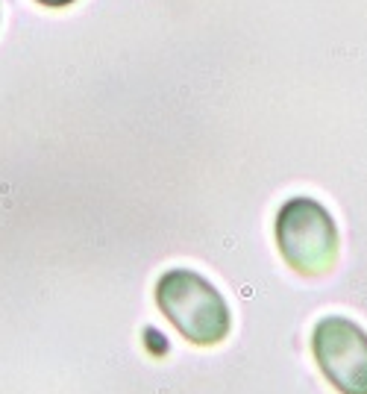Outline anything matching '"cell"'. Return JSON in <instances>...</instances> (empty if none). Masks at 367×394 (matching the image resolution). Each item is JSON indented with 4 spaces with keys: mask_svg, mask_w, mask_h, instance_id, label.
I'll return each instance as SVG.
<instances>
[{
    "mask_svg": "<svg viewBox=\"0 0 367 394\" xmlns=\"http://www.w3.org/2000/svg\"><path fill=\"white\" fill-rule=\"evenodd\" d=\"M156 303L191 344H220L229 335L232 315L215 286L191 268H173L156 283Z\"/></svg>",
    "mask_w": 367,
    "mask_h": 394,
    "instance_id": "cell-1",
    "label": "cell"
},
{
    "mask_svg": "<svg viewBox=\"0 0 367 394\" xmlns=\"http://www.w3.org/2000/svg\"><path fill=\"white\" fill-rule=\"evenodd\" d=\"M276 244L300 274H326L338 259V230L315 197H291L276 215Z\"/></svg>",
    "mask_w": 367,
    "mask_h": 394,
    "instance_id": "cell-2",
    "label": "cell"
},
{
    "mask_svg": "<svg viewBox=\"0 0 367 394\" xmlns=\"http://www.w3.org/2000/svg\"><path fill=\"white\" fill-rule=\"evenodd\" d=\"M312 350L323 377L341 394H367V332L355 321L341 315L320 318Z\"/></svg>",
    "mask_w": 367,
    "mask_h": 394,
    "instance_id": "cell-3",
    "label": "cell"
},
{
    "mask_svg": "<svg viewBox=\"0 0 367 394\" xmlns=\"http://www.w3.org/2000/svg\"><path fill=\"white\" fill-rule=\"evenodd\" d=\"M41 6H68V3H74V0H38Z\"/></svg>",
    "mask_w": 367,
    "mask_h": 394,
    "instance_id": "cell-4",
    "label": "cell"
}]
</instances>
